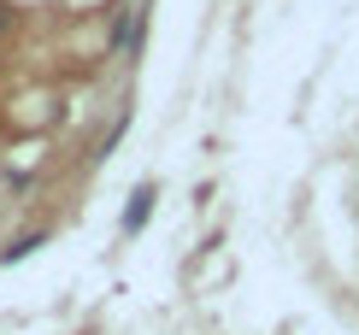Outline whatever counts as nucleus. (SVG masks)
Here are the masks:
<instances>
[{
  "label": "nucleus",
  "mask_w": 359,
  "mask_h": 335,
  "mask_svg": "<svg viewBox=\"0 0 359 335\" xmlns=\"http://www.w3.org/2000/svg\"><path fill=\"white\" fill-rule=\"evenodd\" d=\"M147 200H154V189H142L136 200H130V218H124V230H142V218H147Z\"/></svg>",
  "instance_id": "f257e3e1"
},
{
  "label": "nucleus",
  "mask_w": 359,
  "mask_h": 335,
  "mask_svg": "<svg viewBox=\"0 0 359 335\" xmlns=\"http://www.w3.org/2000/svg\"><path fill=\"white\" fill-rule=\"evenodd\" d=\"M0 24H6V18H0Z\"/></svg>",
  "instance_id": "f03ea898"
}]
</instances>
